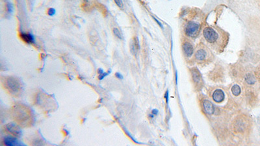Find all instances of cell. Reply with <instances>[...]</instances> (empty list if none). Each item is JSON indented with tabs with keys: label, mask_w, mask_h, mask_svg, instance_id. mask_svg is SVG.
Returning <instances> with one entry per match:
<instances>
[{
	"label": "cell",
	"mask_w": 260,
	"mask_h": 146,
	"mask_svg": "<svg viewBox=\"0 0 260 146\" xmlns=\"http://www.w3.org/2000/svg\"><path fill=\"white\" fill-rule=\"evenodd\" d=\"M203 43L218 53L224 51L229 42L230 34L217 25H206L202 29Z\"/></svg>",
	"instance_id": "obj_1"
},
{
	"label": "cell",
	"mask_w": 260,
	"mask_h": 146,
	"mask_svg": "<svg viewBox=\"0 0 260 146\" xmlns=\"http://www.w3.org/2000/svg\"><path fill=\"white\" fill-rule=\"evenodd\" d=\"M185 20L183 24L184 36L193 40L196 38L204 26V17L199 10H193Z\"/></svg>",
	"instance_id": "obj_2"
},
{
	"label": "cell",
	"mask_w": 260,
	"mask_h": 146,
	"mask_svg": "<svg viewBox=\"0 0 260 146\" xmlns=\"http://www.w3.org/2000/svg\"><path fill=\"white\" fill-rule=\"evenodd\" d=\"M214 60V55L211 49L203 42H200L195 47V52L191 62L199 65H206Z\"/></svg>",
	"instance_id": "obj_3"
},
{
	"label": "cell",
	"mask_w": 260,
	"mask_h": 146,
	"mask_svg": "<svg viewBox=\"0 0 260 146\" xmlns=\"http://www.w3.org/2000/svg\"><path fill=\"white\" fill-rule=\"evenodd\" d=\"M14 111L15 119L23 125H26L29 123V122L33 120L31 111L26 108L25 106L21 105V107H15Z\"/></svg>",
	"instance_id": "obj_4"
},
{
	"label": "cell",
	"mask_w": 260,
	"mask_h": 146,
	"mask_svg": "<svg viewBox=\"0 0 260 146\" xmlns=\"http://www.w3.org/2000/svg\"><path fill=\"white\" fill-rule=\"evenodd\" d=\"M4 85L12 95L20 94L23 89L22 83H21V81L18 79L12 77H10L5 79Z\"/></svg>",
	"instance_id": "obj_5"
},
{
	"label": "cell",
	"mask_w": 260,
	"mask_h": 146,
	"mask_svg": "<svg viewBox=\"0 0 260 146\" xmlns=\"http://www.w3.org/2000/svg\"><path fill=\"white\" fill-rule=\"evenodd\" d=\"M182 52L185 58L189 62H191L194 52H195V47L191 41V40L183 36L182 40Z\"/></svg>",
	"instance_id": "obj_6"
},
{
	"label": "cell",
	"mask_w": 260,
	"mask_h": 146,
	"mask_svg": "<svg viewBox=\"0 0 260 146\" xmlns=\"http://www.w3.org/2000/svg\"><path fill=\"white\" fill-rule=\"evenodd\" d=\"M233 130L235 132L243 133L246 131L249 127V121L247 117L240 116L236 118L233 123Z\"/></svg>",
	"instance_id": "obj_7"
},
{
	"label": "cell",
	"mask_w": 260,
	"mask_h": 146,
	"mask_svg": "<svg viewBox=\"0 0 260 146\" xmlns=\"http://www.w3.org/2000/svg\"><path fill=\"white\" fill-rule=\"evenodd\" d=\"M189 71L194 86L197 90H200L203 85V79L200 72L196 67L191 68Z\"/></svg>",
	"instance_id": "obj_8"
},
{
	"label": "cell",
	"mask_w": 260,
	"mask_h": 146,
	"mask_svg": "<svg viewBox=\"0 0 260 146\" xmlns=\"http://www.w3.org/2000/svg\"><path fill=\"white\" fill-rule=\"evenodd\" d=\"M6 129L10 134L16 138L22 136V132L20 127L14 123H9L6 125Z\"/></svg>",
	"instance_id": "obj_9"
},
{
	"label": "cell",
	"mask_w": 260,
	"mask_h": 146,
	"mask_svg": "<svg viewBox=\"0 0 260 146\" xmlns=\"http://www.w3.org/2000/svg\"><path fill=\"white\" fill-rule=\"evenodd\" d=\"M4 144L7 146H20L23 145L24 146L25 144L22 143V142L19 141L17 139V138L16 137H12V136H6L4 138Z\"/></svg>",
	"instance_id": "obj_10"
},
{
	"label": "cell",
	"mask_w": 260,
	"mask_h": 146,
	"mask_svg": "<svg viewBox=\"0 0 260 146\" xmlns=\"http://www.w3.org/2000/svg\"><path fill=\"white\" fill-rule=\"evenodd\" d=\"M202 107L205 112L209 115L213 114L215 112V107L213 103L208 99H204L202 101Z\"/></svg>",
	"instance_id": "obj_11"
},
{
	"label": "cell",
	"mask_w": 260,
	"mask_h": 146,
	"mask_svg": "<svg viewBox=\"0 0 260 146\" xmlns=\"http://www.w3.org/2000/svg\"><path fill=\"white\" fill-rule=\"evenodd\" d=\"M212 98L215 103H220L224 100L225 95L224 92L220 89H216L213 93Z\"/></svg>",
	"instance_id": "obj_12"
},
{
	"label": "cell",
	"mask_w": 260,
	"mask_h": 146,
	"mask_svg": "<svg viewBox=\"0 0 260 146\" xmlns=\"http://www.w3.org/2000/svg\"><path fill=\"white\" fill-rule=\"evenodd\" d=\"M20 37L25 43L31 44H35V38L33 36V34L31 33H21Z\"/></svg>",
	"instance_id": "obj_13"
},
{
	"label": "cell",
	"mask_w": 260,
	"mask_h": 146,
	"mask_svg": "<svg viewBox=\"0 0 260 146\" xmlns=\"http://www.w3.org/2000/svg\"><path fill=\"white\" fill-rule=\"evenodd\" d=\"M139 47L140 46H139V42L137 38H134L133 40H131L130 42V50L132 54L135 55L137 54L138 50L139 49Z\"/></svg>",
	"instance_id": "obj_14"
},
{
	"label": "cell",
	"mask_w": 260,
	"mask_h": 146,
	"mask_svg": "<svg viewBox=\"0 0 260 146\" xmlns=\"http://www.w3.org/2000/svg\"><path fill=\"white\" fill-rule=\"evenodd\" d=\"M232 92L233 95H235V96L239 95L241 92L240 86L237 85V84H235V85L233 86V87L232 88Z\"/></svg>",
	"instance_id": "obj_15"
},
{
	"label": "cell",
	"mask_w": 260,
	"mask_h": 146,
	"mask_svg": "<svg viewBox=\"0 0 260 146\" xmlns=\"http://www.w3.org/2000/svg\"><path fill=\"white\" fill-rule=\"evenodd\" d=\"M246 81L247 82L248 84H254L256 82V78L254 77V76L251 73H248L246 75Z\"/></svg>",
	"instance_id": "obj_16"
},
{
	"label": "cell",
	"mask_w": 260,
	"mask_h": 146,
	"mask_svg": "<svg viewBox=\"0 0 260 146\" xmlns=\"http://www.w3.org/2000/svg\"><path fill=\"white\" fill-rule=\"evenodd\" d=\"M113 34H115V36H116V37H117L118 38H119V39H122V34H121V33H120V30H119V29L114 28L113 30Z\"/></svg>",
	"instance_id": "obj_17"
},
{
	"label": "cell",
	"mask_w": 260,
	"mask_h": 146,
	"mask_svg": "<svg viewBox=\"0 0 260 146\" xmlns=\"http://www.w3.org/2000/svg\"><path fill=\"white\" fill-rule=\"evenodd\" d=\"M111 70H109L108 71H107V72H104L102 74H100V75H99V77H98L99 80H100V81L103 80V79L105 77H106L107 76H108L109 74L111 73Z\"/></svg>",
	"instance_id": "obj_18"
},
{
	"label": "cell",
	"mask_w": 260,
	"mask_h": 146,
	"mask_svg": "<svg viewBox=\"0 0 260 146\" xmlns=\"http://www.w3.org/2000/svg\"><path fill=\"white\" fill-rule=\"evenodd\" d=\"M56 14V9H54V8H50V9H48V14L49 16H54Z\"/></svg>",
	"instance_id": "obj_19"
},
{
	"label": "cell",
	"mask_w": 260,
	"mask_h": 146,
	"mask_svg": "<svg viewBox=\"0 0 260 146\" xmlns=\"http://www.w3.org/2000/svg\"><path fill=\"white\" fill-rule=\"evenodd\" d=\"M114 1L115 3L119 8L124 7V3H123L122 0H114Z\"/></svg>",
	"instance_id": "obj_20"
},
{
	"label": "cell",
	"mask_w": 260,
	"mask_h": 146,
	"mask_svg": "<svg viewBox=\"0 0 260 146\" xmlns=\"http://www.w3.org/2000/svg\"><path fill=\"white\" fill-rule=\"evenodd\" d=\"M255 74H256V78L258 79V81L260 82V65L259 66H258V68H256Z\"/></svg>",
	"instance_id": "obj_21"
},
{
	"label": "cell",
	"mask_w": 260,
	"mask_h": 146,
	"mask_svg": "<svg viewBox=\"0 0 260 146\" xmlns=\"http://www.w3.org/2000/svg\"><path fill=\"white\" fill-rule=\"evenodd\" d=\"M7 10H8V12H9V13H10V12H11L12 11V5H11V4H10V3H8V4H7Z\"/></svg>",
	"instance_id": "obj_22"
},
{
	"label": "cell",
	"mask_w": 260,
	"mask_h": 146,
	"mask_svg": "<svg viewBox=\"0 0 260 146\" xmlns=\"http://www.w3.org/2000/svg\"><path fill=\"white\" fill-rule=\"evenodd\" d=\"M115 76H116V77L119 79H123V75L119 72H117L115 73Z\"/></svg>",
	"instance_id": "obj_23"
},
{
	"label": "cell",
	"mask_w": 260,
	"mask_h": 146,
	"mask_svg": "<svg viewBox=\"0 0 260 146\" xmlns=\"http://www.w3.org/2000/svg\"><path fill=\"white\" fill-rule=\"evenodd\" d=\"M98 72L99 73V75H100V74H102L104 72V71L102 68H99L98 70Z\"/></svg>",
	"instance_id": "obj_24"
},
{
	"label": "cell",
	"mask_w": 260,
	"mask_h": 146,
	"mask_svg": "<svg viewBox=\"0 0 260 146\" xmlns=\"http://www.w3.org/2000/svg\"><path fill=\"white\" fill-rule=\"evenodd\" d=\"M157 113V111L156 110H154L153 111H152V114H156Z\"/></svg>",
	"instance_id": "obj_25"
},
{
	"label": "cell",
	"mask_w": 260,
	"mask_h": 146,
	"mask_svg": "<svg viewBox=\"0 0 260 146\" xmlns=\"http://www.w3.org/2000/svg\"><path fill=\"white\" fill-rule=\"evenodd\" d=\"M84 1H86H86H88V0H84Z\"/></svg>",
	"instance_id": "obj_26"
}]
</instances>
